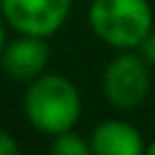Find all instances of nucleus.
Returning a JSON list of instances; mask_svg holds the SVG:
<instances>
[{"instance_id":"1","label":"nucleus","mask_w":155,"mask_h":155,"mask_svg":"<svg viewBox=\"0 0 155 155\" xmlns=\"http://www.w3.org/2000/svg\"><path fill=\"white\" fill-rule=\"evenodd\" d=\"M22 111L34 131L53 138L78 126L82 114V97L70 78L61 73H44L27 85Z\"/></svg>"},{"instance_id":"2","label":"nucleus","mask_w":155,"mask_h":155,"mask_svg":"<svg viewBox=\"0 0 155 155\" xmlns=\"http://www.w3.org/2000/svg\"><path fill=\"white\" fill-rule=\"evenodd\" d=\"M87 24L92 34L116 48L136 51L155 29L150 0H90Z\"/></svg>"},{"instance_id":"3","label":"nucleus","mask_w":155,"mask_h":155,"mask_svg":"<svg viewBox=\"0 0 155 155\" xmlns=\"http://www.w3.org/2000/svg\"><path fill=\"white\" fill-rule=\"evenodd\" d=\"M102 92L114 109L128 111L150 94V65L140 53L119 51L102 73Z\"/></svg>"},{"instance_id":"4","label":"nucleus","mask_w":155,"mask_h":155,"mask_svg":"<svg viewBox=\"0 0 155 155\" xmlns=\"http://www.w3.org/2000/svg\"><path fill=\"white\" fill-rule=\"evenodd\" d=\"M73 0H2L0 15L10 29L27 36H53L68 19Z\"/></svg>"},{"instance_id":"5","label":"nucleus","mask_w":155,"mask_h":155,"mask_svg":"<svg viewBox=\"0 0 155 155\" xmlns=\"http://www.w3.org/2000/svg\"><path fill=\"white\" fill-rule=\"evenodd\" d=\"M0 65L12 82L29 85L39 75L46 73L48 65V44L41 36L17 34V39L7 41L0 56Z\"/></svg>"},{"instance_id":"6","label":"nucleus","mask_w":155,"mask_h":155,"mask_svg":"<svg viewBox=\"0 0 155 155\" xmlns=\"http://www.w3.org/2000/svg\"><path fill=\"white\" fill-rule=\"evenodd\" d=\"M90 145L94 155H143L148 148L140 128L124 119H107L97 124L90 133Z\"/></svg>"},{"instance_id":"7","label":"nucleus","mask_w":155,"mask_h":155,"mask_svg":"<svg viewBox=\"0 0 155 155\" xmlns=\"http://www.w3.org/2000/svg\"><path fill=\"white\" fill-rule=\"evenodd\" d=\"M48 155H94V153H92L90 138L85 140L73 128V131H65L61 136H53L51 148H48Z\"/></svg>"},{"instance_id":"8","label":"nucleus","mask_w":155,"mask_h":155,"mask_svg":"<svg viewBox=\"0 0 155 155\" xmlns=\"http://www.w3.org/2000/svg\"><path fill=\"white\" fill-rule=\"evenodd\" d=\"M0 155H22L19 143L15 140V136H10L2 128H0Z\"/></svg>"},{"instance_id":"9","label":"nucleus","mask_w":155,"mask_h":155,"mask_svg":"<svg viewBox=\"0 0 155 155\" xmlns=\"http://www.w3.org/2000/svg\"><path fill=\"white\" fill-rule=\"evenodd\" d=\"M138 51H140V56L148 61V65H150V68H155V29L145 36V41L140 44V48H138Z\"/></svg>"},{"instance_id":"10","label":"nucleus","mask_w":155,"mask_h":155,"mask_svg":"<svg viewBox=\"0 0 155 155\" xmlns=\"http://www.w3.org/2000/svg\"><path fill=\"white\" fill-rule=\"evenodd\" d=\"M5 44H7V36H5V19H2V15H0V56H2Z\"/></svg>"},{"instance_id":"11","label":"nucleus","mask_w":155,"mask_h":155,"mask_svg":"<svg viewBox=\"0 0 155 155\" xmlns=\"http://www.w3.org/2000/svg\"><path fill=\"white\" fill-rule=\"evenodd\" d=\"M143 155H155V140H153V143L145 148V153H143Z\"/></svg>"},{"instance_id":"12","label":"nucleus","mask_w":155,"mask_h":155,"mask_svg":"<svg viewBox=\"0 0 155 155\" xmlns=\"http://www.w3.org/2000/svg\"><path fill=\"white\" fill-rule=\"evenodd\" d=\"M0 2H2V0H0Z\"/></svg>"}]
</instances>
